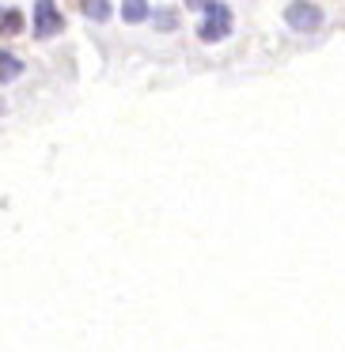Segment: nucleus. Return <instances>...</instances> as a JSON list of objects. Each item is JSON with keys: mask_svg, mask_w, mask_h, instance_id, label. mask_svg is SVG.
Here are the masks:
<instances>
[{"mask_svg": "<svg viewBox=\"0 0 345 352\" xmlns=\"http://www.w3.org/2000/svg\"><path fill=\"white\" fill-rule=\"evenodd\" d=\"M228 34H231V8L220 4V0H213L205 8L201 27H198V38L201 42H220V38H228Z\"/></svg>", "mask_w": 345, "mask_h": 352, "instance_id": "obj_1", "label": "nucleus"}, {"mask_svg": "<svg viewBox=\"0 0 345 352\" xmlns=\"http://www.w3.org/2000/svg\"><path fill=\"white\" fill-rule=\"evenodd\" d=\"M284 23H289L292 31L311 34V31H319V27H322V8H319V4H311V0H292L289 8H284Z\"/></svg>", "mask_w": 345, "mask_h": 352, "instance_id": "obj_2", "label": "nucleus"}, {"mask_svg": "<svg viewBox=\"0 0 345 352\" xmlns=\"http://www.w3.org/2000/svg\"><path fill=\"white\" fill-rule=\"evenodd\" d=\"M61 27L65 19L54 0H34V34L39 38H54V34H61Z\"/></svg>", "mask_w": 345, "mask_h": 352, "instance_id": "obj_3", "label": "nucleus"}, {"mask_svg": "<svg viewBox=\"0 0 345 352\" xmlns=\"http://www.w3.org/2000/svg\"><path fill=\"white\" fill-rule=\"evenodd\" d=\"M23 76V61L8 50H0V84H12V80Z\"/></svg>", "mask_w": 345, "mask_h": 352, "instance_id": "obj_4", "label": "nucleus"}, {"mask_svg": "<svg viewBox=\"0 0 345 352\" xmlns=\"http://www.w3.org/2000/svg\"><path fill=\"white\" fill-rule=\"evenodd\" d=\"M122 19L125 23H145L148 19V0H122Z\"/></svg>", "mask_w": 345, "mask_h": 352, "instance_id": "obj_5", "label": "nucleus"}, {"mask_svg": "<svg viewBox=\"0 0 345 352\" xmlns=\"http://www.w3.org/2000/svg\"><path fill=\"white\" fill-rule=\"evenodd\" d=\"M19 31H23V12H16V8L0 12V34L12 38V34H19Z\"/></svg>", "mask_w": 345, "mask_h": 352, "instance_id": "obj_6", "label": "nucleus"}, {"mask_svg": "<svg viewBox=\"0 0 345 352\" xmlns=\"http://www.w3.org/2000/svg\"><path fill=\"white\" fill-rule=\"evenodd\" d=\"M84 16L92 23H107L110 19V0H84Z\"/></svg>", "mask_w": 345, "mask_h": 352, "instance_id": "obj_7", "label": "nucleus"}, {"mask_svg": "<svg viewBox=\"0 0 345 352\" xmlns=\"http://www.w3.org/2000/svg\"><path fill=\"white\" fill-rule=\"evenodd\" d=\"M148 16H152V23L160 27V31H175V23H178L175 8H160V12H148Z\"/></svg>", "mask_w": 345, "mask_h": 352, "instance_id": "obj_8", "label": "nucleus"}, {"mask_svg": "<svg viewBox=\"0 0 345 352\" xmlns=\"http://www.w3.org/2000/svg\"><path fill=\"white\" fill-rule=\"evenodd\" d=\"M186 4H190V8H209L213 0H186Z\"/></svg>", "mask_w": 345, "mask_h": 352, "instance_id": "obj_9", "label": "nucleus"}]
</instances>
